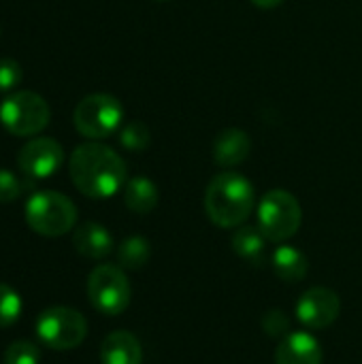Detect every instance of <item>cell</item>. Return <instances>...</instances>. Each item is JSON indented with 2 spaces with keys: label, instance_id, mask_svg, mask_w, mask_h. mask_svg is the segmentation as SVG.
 <instances>
[{
  "label": "cell",
  "instance_id": "30bf717a",
  "mask_svg": "<svg viewBox=\"0 0 362 364\" xmlns=\"http://www.w3.org/2000/svg\"><path fill=\"white\" fill-rule=\"evenodd\" d=\"M339 314H341V299L331 288H322V286L309 288L307 292L301 294L297 303L299 322L312 331L329 328L331 324L337 322Z\"/></svg>",
  "mask_w": 362,
  "mask_h": 364
},
{
  "label": "cell",
  "instance_id": "ba28073f",
  "mask_svg": "<svg viewBox=\"0 0 362 364\" xmlns=\"http://www.w3.org/2000/svg\"><path fill=\"white\" fill-rule=\"evenodd\" d=\"M87 299L102 316H119L128 309L132 290L122 267L100 264L87 277Z\"/></svg>",
  "mask_w": 362,
  "mask_h": 364
},
{
  "label": "cell",
  "instance_id": "44dd1931",
  "mask_svg": "<svg viewBox=\"0 0 362 364\" xmlns=\"http://www.w3.org/2000/svg\"><path fill=\"white\" fill-rule=\"evenodd\" d=\"M4 364H41V350L32 341H15L4 352Z\"/></svg>",
  "mask_w": 362,
  "mask_h": 364
},
{
  "label": "cell",
  "instance_id": "9c48e42d",
  "mask_svg": "<svg viewBox=\"0 0 362 364\" xmlns=\"http://www.w3.org/2000/svg\"><path fill=\"white\" fill-rule=\"evenodd\" d=\"M64 162V149L55 139L36 136L30 139L17 154L19 171L30 179H47L60 171Z\"/></svg>",
  "mask_w": 362,
  "mask_h": 364
},
{
  "label": "cell",
  "instance_id": "9a60e30c",
  "mask_svg": "<svg viewBox=\"0 0 362 364\" xmlns=\"http://www.w3.org/2000/svg\"><path fill=\"white\" fill-rule=\"evenodd\" d=\"M271 264H273L275 275L280 279H284V282H290V284L303 282L307 277V273H309V260H307V256L299 247L286 245V243H282L273 252Z\"/></svg>",
  "mask_w": 362,
  "mask_h": 364
},
{
  "label": "cell",
  "instance_id": "8992f818",
  "mask_svg": "<svg viewBox=\"0 0 362 364\" xmlns=\"http://www.w3.org/2000/svg\"><path fill=\"white\" fill-rule=\"evenodd\" d=\"M51 109L43 96L30 90H19L6 96L0 105V122L15 136H36L47 128Z\"/></svg>",
  "mask_w": 362,
  "mask_h": 364
},
{
  "label": "cell",
  "instance_id": "3957f363",
  "mask_svg": "<svg viewBox=\"0 0 362 364\" xmlns=\"http://www.w3.org/2000/svg\"><path fill=\"white\" fill-rule=\"evenodd\" d=\"M26 224L41 237H62L77 224L75 203L53 190L34 192L26 203Z\"/></svg>",
  "mask_w": 362,
  "mask_h": 364
},
{
  "label": "cell",
  "instance_id": "8fae6325",
  "mask_svg": "<svg viewBox=\"0 0 362 364\" xmlns=\"http://www.w3.org/2000/svg\"><path fill=\"white\" fill-rule=\"evenodd\" d=\"M322 346L305 331L288 333L275 350V364H322Z\"/></svg>",
  "mask_w": 362,
  "mask_h": 364
},
{
  "label": "cell",
  "instance_id": "d4e9b609",
  "mask_svg": "<svg viewBox=\"0 0 362 364\" xmlns=\"http://www.w3.org/2000/svg\"><path fill=\"white\" fill-rule=\"evenodd\" d=\"M286 0H252V4L258 6V9H275V6H280Z\"/></svg>",
  "mask_w": 362,
  "mask_h": 364
},
{
  "label": "cell",
  "instance_id": "2e32d148",
  "mask_svg": "<svg viewBox=\"0 0 362 364\" xmlns=\"http://www.w3.org/2000/svg\"><path fill=\"white\" fill-rule=\"evenodd\" d=\"M267 237L258 226H239L233 235V250L239 258L254 267H262L267 258Z\"/></svg>",
  "mask_w": 362,
  "mask_h": 364
},
{
  "label": "cell",
  "instance_id": "7c38bea8",
  "mask_svg": "<svg viewBox=\"0 0 362 364\" xmlns=\"http://www.w3.org/2000/svg\"><path fill=\"white\" fill-rule=\"evenodd\" d=\"M252 154V139L245 130L226 128L213 141V160L222 168H233L245 162Z\"/></svg>",
  "mask_w": 362,
  "mask_h": 364
},
{
  "label": "cell",
  "instance_id": "52a82bcc",
  "mask_svg": "<svg viewBox=\"0 0 362 364\" xmlns=\"http://www.w3.org/2000/svg\"><path fill=\"white\" fill-rule=\"evenodd\" d=\"M36 337L49 350L68 352L85 341L87 322L77 309L49 307L36 320Z\"/></svg>",
  "mask_w": 362,
  "mask_h": 364
},
{
  "label": "cell",
  "instance_id": "7a4b0ae2",
  "mask_svg": "<svg viewBox=\"0 0 362 364\" xmlns=\"http://www.w3.org/2000/svg\"><path fill=\"white\" fill-rule=\"evenodd\" d=\"M256 192L247 177L235 171L215 175L205 190V213L220 228H239L252 215Z\"/></svg>",
  "mask_w": 362,
  "mask_h": 364
},
{
  "label": "cell",
  "instance_id": "6da1fadb",
  "mask_svg": "<svg viewBox=\"0 0 362 364\" xmlns=\"http://www.w3.org/2000/svg\"><path fill=\"white\" fill-rule=\"evenodd\" d=\"M68 175L87 198H111L126 186V162L111 147L90 141L70 154Z\"/></svg>",
  "mask_w": 362,
  "mask_h": 364
},
{
  "label": "cell",
  "instance_id": "e0dca14e",
  "mask_svg": "<svg viewBox=\"0 0 362 364\" xmlns=\"http://www.w3.org/2000/svg\"><path fill=\"white\" fill-rule=\"evenodd\" d=\"M158 198H160L158 186L147 177H132L124 186V203L132 213L139 215L151 213L158 207Z\"/></svg>",
  "mask_w": 362,
  "mask_h": 364
},
{
  "label": "cell",
  "instance_id": "5bb4252c",
  "mask_svg": "<svg viewBox=\"0 0 362 364\" xmlns=\"http://www.w3.org/2000/svg\"><path fill=\"white\" fill-rule=\"evenodd\" d=\"M100 363L102 364H141L143 350L139 339L128 331H115L105 337L100 346Z\"/></svg>",
  "mask_w": 362,
  "mask_h": 364
},
{
  "label": "cell",
  "instance_id": "d6986e66",
  "mask_svg": "<svg viewBox=\"0 0 362 364\" xmlns=\"http://www.w3.org/2000/svg\"><path fill=\"white\" fill-rule=\"evenodd\" d=\"M117 141L128 151H143L151 143V132H149V128L143 122L137 119V122H128V124H124L119 128Z\"/></svg>",
  "mask_w": 362,
  "mask_h": 364
},
{
  "label": "cell",
  "instance_id": "ac0fdd59",
  "mask_svg": "<svg viewBox=\"0 0 362 364\" xmlns=\"http://www.w3.org/2000/svg\"><path fill=\"white\" fill-rule=\"evenodd\" d=\"M151 258V245L145 237H128L119 243L117 247V262L122 269L128 271H139L143 269Z\"/></svg>",
  "mask_w": 362,
  "mask_h": 364
},
{
  "label": "cell",
  "instance_id": "7402d4cb",
  "mask_svg": "<svg viewBox=\"0 0 362 364\" xmlns=\"http://www.w3.org/2000/svg\"><path fill=\"white\" fill-rule=\"evenodd\" d=\"M23 79V70L17 60L0 58V92H13Z\"/></svg>",
  "mask_w": 362,
  "mask_h": 364
},
{
  "label": "cell",
  "instance_id": "277c9868",
  "mask_svg": "<svg viewBox=\"0 0 362 364\" xmlns=\"http://www.w3.org/2000/svg\"><path fill=\"white\" fill-rule=\"evenodd\" d=\"M124 107L111 94H90L81 98L73 111L77 132L90 141H100L122 128Z\"/></svg>",
  "mask_w": 362,
  "mask_h": 364
},
{
  "label": "cell",
  "instance_id": "603a6c76",
  "mask_svg": "<svg viewBox=\"0 0 362 364\" xmlns=\"http://www.w3.org/2000/svg\"><path fill=\"white\" fill-rule=\"evenodd\" d=\"M262 328H265V333L269 337H282L284 339L290 333V320H288V316L284 311L271 309L262 318Z\"/></svg>",
  "mask_w": 362,
  "mask_h": 364
},
{
  "label": "cell",
  "instance_id": "cb8c5ba5",
  "mask_svg": "<svg viewBox=\"0 0 362 364\" xmlns=\"http://www.w3.org/2000/svg\"><path fill=\"white\" fill-rule=\"evenodd\" d=\"M21 181L6 168H0V203H13L21 196Z\"/></svg>",
  "mask_w": 362,
  "mask_h": 364
},
{
  "label": "cell",
  "instance_id": "ffe728a7",
  "mask_svg": "<svg viewBox=\"0 0 362 364\" xmlns=\"http://www.w3.org/2000/svg\"><path fill=\"white\" fill-rule=\"evenodd\" d=\"M21 296L6 284H0V328L15 324L21 316Z\"/></svg>",
  "mask_w": 362,
  "mask_h": 364
},
{
  "label": "cell",
  "instance_id": "4fadbf2b",
  "mask_svg": "<svg viewBox=\"0 0 362 364\" xmlns=\"http://www.w3.org/2000/svg\"><path fill=\"white\" fill-rule=\"evenodd\" d=\"M75 250L90 260H102L113 252V237L111 232L96 222H85L73 232Z\"/></svg>",
  "mask_w": 362,
  "mask_h": 364
},
{
  "label": "cell",
  "instance_id": "5b68a950",
  "mask_svg": "<svg viewBox=\"0 0 362 364\" xmlns=\"http://www.w3.org/2000/svg\"><path fill=\"white\" fill-rule=\"evenodd\" d=\"M303 222V209L294 194L271 190L258 203V228L273 243H284L294 237Z\"/></svg>",
  "mask_w": 362,
  "mask_h": 364
}]
</instances>
